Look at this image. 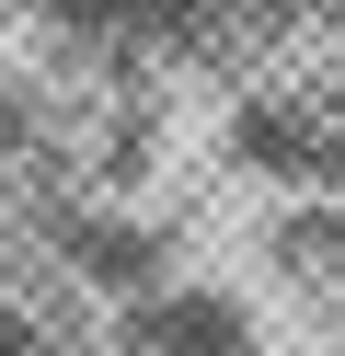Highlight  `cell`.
<instances>
[{"mask_svg":"<svg viewBox=\"0 0 345 356\" xmlns=\"http://www.w3.org/2000/svg\"><path fill=\"white\" fill-rule=\"evenodd\" d=\"M92 356H265V310L242 287L161 276L150 299H127V310L92 322Z\"/></svg>","mask_w":345,"mask_h":356,"instance_id":"cell-1","label":"cell"}]
</instances>
